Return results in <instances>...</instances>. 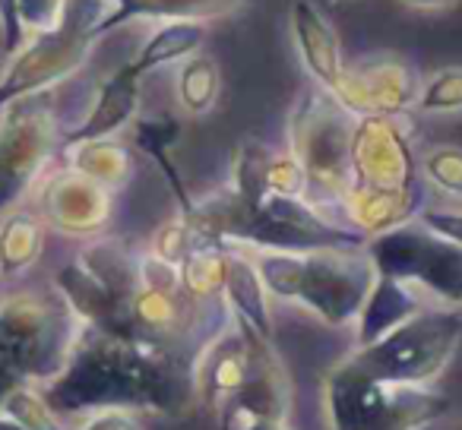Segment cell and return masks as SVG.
<instances>
[{
  "label": "cell",
  "instance_id": "cell-18",
  "mask_svg": "<svg viewBox=\"0 0 462 430\" xmlns=\"http://www.w3.org/2000/svg\"><path fill=\"white\" fill-rule=\"evenodd\" d=\"M241 7H245V0H124L121 7L111 10V14L96 26V39L115 32L117 26H127L130 20L209 23V20H222V16L238 14Z\"/></svg>",
  "mask_w": 462,
  "mask_h": 430
},
{
  "label": "cell",
  "instance_id": "cell-22",
  "mask_svg": "<svg viewBox=\"0 0 462 430\" xmlns=\"http://www.w3.org/2000/svg\"><path fill=\"white\" fill-rule=\"evenodd\" d=\"M206 41V23H193V20H168V23H155V29L146 35V41L140 45V51L130 58L134 70L140 77L159 70L168 64H180L190 54H197Z\"/></svg>",
  "mask_w": 462,
  "mask_h": 430
},
{
  "label": "cell",
  "instance_id": "cell-32",
  "mask_svg": "<svg viewBox=\"0 0 462 430\" xmlns=\"http://www.w3.org/2000/svg\"><path fill=\"white\" fill-rule=\"evenodd\" d=\"M308 171L301 168V161L291 152L273 155L270 161V193L276 197H298L308 199Z\"/></svg>",
  "mask_w": 462,
  "mask_h": 430
},
{
  "label": "cell",
  "instance_id": "cell-4",
  "mask_svg": "<svg viewBox=\"0 0 462 430\" xmlns=\"http://www.w3.org/2000/svg\"><path fill=\"white\" fill-rule=\"evenodd\" d=\"M462 342L459 307H424L383 339L361 345L339 361L348 373L377 383L428 386L443 373Z\"/></svg>",
  "mask_w": 462,
  "mask_h": 430
},
{
  "label": "cell",
  "instance_id": "cell-35",
  "mask_svg": "<svg viewBox=\"0 0 462 430\" xmlns=\"http://www.w3.org/2000/svg\"><path fill=\"white\" fill-rule=\"evenodd\" d=\"M60 10H64V0H20V16L29 35L54 26Z\"/></svg>",
  "mask_w": 462,
  "mask_h": 430
},
{
  "label": "cell",
  "instance_id": "cell-11",
  "mask_svg": "<svg viewBox=\"0 0 462 430\" xmlns=\"http://www.w3.org/2000/svg\"><path fill=\"white\" fill-rule=\"evenodd\" d=\"M418 89L421 83L405 60L380 54V58H365L355 67H346L339 86L329 96L355 117H405L415 108Z\"/></svg>",
  "mask_w": 462,
  "mask_h": 430
},
{
  "label": "cell",
  "instance_id": "cell-30",
  "mask_svg": "<svg viewBox=\"0 0 462 430\" xmlns=\"http://www.w3.org/2000/svg\"><path fill=\"white\" fill-rule=\"evenodd\" d=\"M421 174L430 187H437L447 197L462 199V149L437 146L421 159Z\"/></svg>",
  "mask_w": 462,
  "mask_h": 430
},
{
  "label": "cell",
  "instance_id": "cell-26",
  "mask_svg": "<svg viewBox=\"0 0 462 430\" xmlns=\"http://www.w3.org/2000/svg\"><path fill=\"white\" fill-rule=\"evenodd\" d=\"M270 161L273 152L266 142L247 136L235 152V165H231V184L228 190L238 197L245 209H257L266 197H270Z\"/></svg>",
  "mask_w": 462,
  "mask_h": 430
},
{
  "label": "cell",
  "instance_id": "cell-19",
  "mask_svg": "<svg viewBox=\"0 0 462 430\" xmlns=\"http://www.w3.org/2000/svg\"><path fill=\"white\" fill-rule=\"evenodd\" d=\"M418 310H424V301L418 297V288H411V285H405V282H396V279L377 276V282H374L358 320H355L358 323V348L383 339L390 329L402 326Z\"/></svg>",
  "mask_w": 462,
  "mask_h": 430
},
{
  "label": "cell",
  "instance_id": "cell-21",
  "mask_svg": "<svg viewBox=\"0 0 462 430\" xmlns=\"http://www.w3.org/2000/svg\"><path fill=\"white\" fill-rule=\"evenodd\" d=\"M77 260L121 301L134 304L140 288V253H134L121 238H96L77 253Z\"/></svg>",
  "mask_w": 462,
  "mask_h": 430
},
{
  "label": "cell",
  "instance_id": "cell-27",
  "mask_svg": "<svg viewBox=\"0 0 462 430\" xmlns=\"http://www.w3.org/2000/svg\"><path fill=\"white\" fill-rule=\"evenodd\" d=\"M225 263H228V247H193L180 263V291L187 301L206 304L222 297Z\"/></svg>",
  "mask_w": 462,
  "mask_h": 430
},
{
  "label": "cell",
  "instance_id": "cell-16",
  "mask_svg": "<svg viewBox=\"0 0 462 430\" xmlns=\"http://www.w3.org/2000/svg\"><path fill=\"white\" fill-rule=\"evenodd\" d=\"M291 39L301 54L304 70L317 79L320 89L333 92L342 79L346 60H342L339 32H336L333 20L320 10V4H314V0L291 4Z\"/></svg>",
  "mask_w": 462,
  "mask_h": 430
},
{
  "label": "cell",
  "instance_id": "cell-1",
  "mask_svg": "<svg viewBox=\"0 0 462 430\" xmlns=\"http://www.w3.org/2000/svg\"><path fill=\"white\" fill-rule=\"evenodd\" d=\"M45 398L58 415L130 408L180 417L197 398L193 364L168 342L79 326L70 358L48 383Z\"/></svg>",
  "mask_w": 462,
  "mask_h": 430
},
{
  "label": "cell",
  "instance_id": "cell-36",
  "mask_svg": "<svg viewBox=\"0 0 462 430\" xmlns=\"http://www.w3.org/2000/svg\"><path fill=\"white\" fill-rule=\"evenodd\" d=\"M67 430H146L136 411L130 408H102L92 411L89 421L83 427H67Z\"/></svg>",
  "mask_w": 462,
  "mask_h": 430
},
{
  "label": "cell",
  "instance_id": "cell-20",
  "mask_svg": "<svg viewBox=\"0 0 462 430\" xmlns=\"http://www.w3.org/2000/svg\"><path fill=\"white\" fill-rule=\"evenodd\" d=\"M178 142H180V121L178 117L155 114V117H140V121H134V146L155 161V168L162 171L165 184L171 187L180 212H190L193 197L187 193L184 178H180L178 165H174V149H178Z\"/></svg>",
  "mask_w": 462,
  "mask_h": 430
},
{
  "label": "cell",
  "instance_id": "cell-31",
  "mask_svg": "<svg viewBox=\"0 0 462 430\" xmlns=\"http://www.w3.org/2000/svg\"><path fill=\"white\" fill-rule=\"evenodd\" d=\"M193 247H199L197 234H193V228L187 225L184 215L165 222V225L155 232V241H152V253H159L162 260H168V263H174V266L184 263V257L193 251Z\"/></svg>",
  "mask_w": 462,
  "mask_h": 430
},
{
  "label": "cell",
  "instance_id": "cell-28",
  "mask_svg": "<svg viewBox=\"0 0 462 430\" xmlns=\"http://www.w3.org/2000/svg\"><path fill=\"white\" fill-rule=\"evenodd\" d=\"M4 415L14 417L26 430H67L60 424L58 411L48 405L45 392H39L32 383H20L7 398H4Z\"/></svg>",
  "mask_w": 462,
  "mask_h": 430
},
{
  "label": "cell",
  "instance_id": "cell-7",
  "mask_svg": "<svg viewBox=\"0 0 462 430\" xmlns=\"http://www.w3.org/2000/svg\"><path fill=\"white\" fill-rule=\"evenodd\" d=\"M329 430H421L449 411L443 392L428 386L377 383L336 364L323 380Z\"/></svg>",
  "mask_w": 462,
  "mask_h": 430
},
{
  "label": "cell",
  "instance_id": "cell-29",
  "mask_svg": "<svg viewBox=\"0 0 462 430\" xmlns=\"http://www.w3.org/2000/svg\"><path fill=\"white\" fill-rule=\"evenodd\" d=\"M415 108L424 111V114H453V111H462V64L430 73L421 83V89H418Z\"/></svg>",
  "mask_w": 462,
  "mask_h": 430
},
{
  "label": "cell",
  "instance_id": "cell-39",
  "mask_svg": "<svg viewBox=\"0 0 462 430\" xmlns=\"http://www.w3.org/2000/svg\"><path fill=\"white\" fill-rule=\"evenodd\" d=\"M0 430H26L23 424H16L14 417H7L4 411H0Z\"/></svg>",
  "mask_w": 462,
  "mask_h": 430
},
{
  "label": "cell",
  "instance_id": "cell-33",
  "mask_svg": "<svg viewBox=\"0 0 462 430\" xmlns=\"http://www.w3.org/2000/svg\"><path fill=\"white\" fill-rule=\"evenodd\" d=\"M29 39L26 26L20 16V0H0V48L4 54H14L23 48V41Z\"/></svg>",
  "mask_w": 462,
  "mask_h": 430
},
{
  "label": "cell",
  "instance_id": "cell-24",
  "mask_svg": "<svg viewBox=\"0 0 462 430\" xmlns=\"http://www.w3.org/2000/svg\"><path fill=\"white\" fill-rule=\"evenodd\" d=\"M67 165L86 178L98 180L108 190H121L134 174V159L130 149L115 140H89L67 146Z\"/></svg>",
  "mask_w": 462,
  "mask_h": 430
},
{
  "label": "cell",
  "instance_id": "cell-9",
  "mask_svg": "<svg viewBox=\"0 0 462 430\" xmlns=\"http://www.w3.org/2000/svg\"><path fill=\"white\" fill-rule=\"evenodd\" d=\"M0 114V212H10L39 184L64 133L45 96L20 98Z\"/></svg>",
  "mask_w": 462,
  "mask_h": 430
},
{
  "label": "cell",
  "instance_id": "cell-41",
  "mask_svg": "<svg viewBox=\"0 0 462 430\" xmlns=\"http://www.w3.org/2000/svg\"><path fill=\"white\" fill-rule=\"evenodd\" d=\"M459 430H462V427H459Z\"/></svg>",
  "mask_w": 462,
  "mask_h": 430
},
{
  "label": "cell",
  "instance_id": "cell-5",
  "mask_svg": "<svg viewBox=\"0 0 462 430\" xmlns=\"http://www.w3.org/2000/svg\"><path fill=\"white\" fill-rule=\"evenodd\" d=\"M79 326L58 291L0 301V373L16 383H51L70 358Z\"/></svg>",
  "mask_w": 462,
  "mask_h": 430
},
{
  "label": "cell",
  "instance_id": "cell-25",
  "mask_svg": "<svg viewBox=\"0 0 462 430\" xmlns=\"http://www.w3.org/2000/svg\"><path fill=\"white\" fill-rule=\"evenodd\" d=\"M218 92H222V70H218L216 58L206 51L190 54L180 60L178 70V102L190 117H203L216 108Z\"/></svg>",
  "mask_w": 462,
  "mask_h": 430
},
{
  "label": "cell",
  "instance_id": "cell-12",
  "mask_svg": "<svg viewBox=\"0 0 462 430\" xmlns=\"http://www.w3.org/2000/svg\"><path fill=\"white\" fill-rule=\"evenodd\" d=\"M251 373V333L241 320L225 316V323L203 342L193 361V389L197 398L209 411H216L218 421L231 402L245 389Z\"/></svg>",
  "mask_w": 462,
  "mask_h": 430
},
{
  "label": "cell",
  "instance_id": "cell-15",
  "mask_svg": "<svg viewBox=\"0 0 462 430\" xmlns=\"http://www.w3.org/2000/svg\"><path fill=\"white\" fill-rule=\"evenodd\" d=\"M140 89L143 77L134 70V64L127 60V64L117 67L96 89V98H92L83 121L64 133V149L89 140H111L117 130L134 124L136 111H140Z\"/></svg>",
  "mask_w": 462,
  "mask_h": 430
},
{
  "label": "cell",
  "instance_id": "cell-10",
  "mask_svg": "<svg viewBox=\"0 0 462 430\" xmlns=\"http://www.w3.org/2000/svg\"><path fill=\"white\" fill-rule=\"evenodd\" d=\"M352 187L421 193L405 117H358L352 136Z\"/></svg>",
  "mask_w": 462,
  "mask_h": 430
},
{
  "label": "cell",
  "instance_id": "cell-6",
  "mask_svg": "<svg viewBox=\"0 0 462 430\" xmlns=\"http://www.w3.org/2000/svg\"><path fill=\"white\" fill-rule=\"evenodd\" d=\"M358 117L327 89L301 96L289 121V152L308 171V199L317 209L339 206L352 187V136Z\"/></svg>",
  "mask_w": 462,
  "mask_h": 430
},
{
  "label": "cell",
  "instance_id": "cell-40",
  "mask_svg": "<svg viewBox=\"0 0 462 430\" xmlns=\"http://www.w3.org/2000/svg\"><path fill=\"white\" fill-rule=\"evenodd\" d=\"M105 4H108L111 10H117V7H121V4H124V0H105Z\"/></svg>",
  "mask_w": 462,
  "mask_h": 430
},
{
  "label": "cell",
  "instance_id": "cell-8",
  "mask_svg": "<svg viewBox=\"0 0 462 430\" xmlns=\"http://www.w3.org/2000/svg\"><path fill=\"white\" fill-rule=\"evenodd\" d=\"M377 276L424 288L447 307H462V247L418 219L377 234L365 244Z\"/></svg>",
  "mask_w": 462,
  "mask_h": 430
},
{
  "label": "cell",
  "instance_id": "cell-37",
  "mask_svg": "<svg viewBox=\"0 0 462 430\" xmlns=\"http://www.w3.org/2000/svg\"><path fill=\"white\" fill-rule=\"evenodd\" d=\"M409 10H424V14H440V10H453L459 0H399Z\"/></svg>",
  "mask_w": 462,
  "mask_h": 430
},
{
  "label": "cell",
  "instance_id": "cell-2",
  "mask_svg": "<svg viewBox=\"0 0 462 430\" xmlns=\"http://www.w3.org/2000/svg\"><path fill=\"white\" fill-rule=\"evenodd\" d=\"M266 291L279 301L301 304L327 326H348L358 320L374 282L371 257L365 247L329 251H251Z\"/></svg>",
  "mask_w": 462,
  "mask_h": 430
},
{
  "label": "cell",
  "instance_id": "cell-38",
  "mask_svg": "<svg viewBox=\"0 0 462 430\" xmlns=\"http://www.w3.org/2000/svg\"><path fill=\"white\" fill-rule=\"evenodd\" d=\"M231 430H291L289 421H235Z\"/></svg>",
  "mask_w": 462,
  "mask_h": 430
},
{
  "label": "cell",
  "instance_id": "cell-17",
  "mask_svg": "<svg viewBox=\"0 0 462 430\" xmlns=\"http://www.w3.org/2000/svg\"><path fill=\"white\" fill-rule=\"evenodd\" d=\"M222 297L228 304L231 316L251 326L257 335L273 342V310L270 291L257 272L251 251L247 247H228V263H225V288Z\"/></svg>",
  "mask_w": 462,
  "mask_h": 430
},
{
  "label": "cell",
  "instance_id": "cell-34",
  "mask_svg": "<svg viewBox=\"0 0 462 430\" xmlns=\"http://www.w3.org/2000/svg\"><path fill=\"white\" fill-rule=\"evenodd\" d=\"M418 222L424 228H430L440 238L453 241V244L462 247V209H437V206H424L418 212Z\"/></svg>",
  "mask_w": 462,
  "mask_h": 430
},
{
  "label": "cell",
  "instance_id": "cell-23",
  "mask_svg": "<svg viewBox=\"0 0 462 430\" xmlns=\"http://www.w3.org/2000/svg\"><path fill=\"white\" fill-rule=\"evenodd\" d=\"M48 225L32 209H10V215L0 222V276H23L39 263L45 251Z\"/></svg>",
  "mask_w": 462,
  "mask_h": 430
},
{
  "label": "cell",
  "instance_id": "cell-13",
  "mask_svg": "<svg viewBox=\"0 0 462 430\" xmlns=\"http://www.w3.org/2000/svg\"><path fill=\"white\" fill-rule=\"evenodd\" d=\"M115 212V190L73 171L70 165L48 174L42 184L39 215L48 228L70 238H96L105 232Z\"/></svg>",
  "mask_w": 462,
  "mask_h": 430
},
{
  "label": "cell",
  "instance_id": "cell-3",
  "mask_svg": "<svg viewBox=\"0 0 462 430\" xmlns=\"http://www.w3.org/2000/svg\"><path fill=\"white\" fill-rule=\"evenodd\" d=\"M111 14L105 0H64L58 23L32 32L0 70V111L29 96H45L86 67L96 45V26Z\"/></svg>",
  "mask_w": 462,
  "mask_h": 430
},
{
  "label": "cell",
  "instance_id": "cell-14",
  "mask_svg": "<svg viewBox=\"0 0 462 430\" xmlns=\"http://www.w3.org/2000/svg\"><path fill=\"white\" fill-rule=\"evenodd\" d=\"M247 333H251V373H247L245 389L225 411L222 430H231L235 421H289L291 411V383L276 348L251 326Z\"/></svg>",
  "mask_w": 462,
  "mask_h": 430
}]
</instances>
